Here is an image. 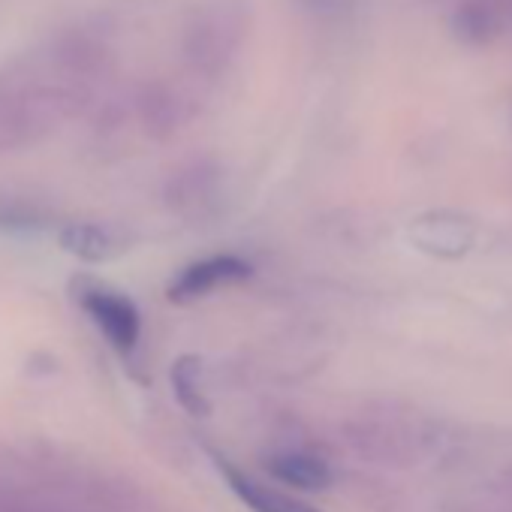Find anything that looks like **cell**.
<instances>
[{
  "label": "cell",
  "mask_w": 512,
  "mask_h": 512,
  "mask_svg": "<svg viewBox=\"0 0 512 512\" xmlns=\"http://www.w3.org/2000/svg\"><path fill=\"white\" fill-rule=\"evenodd\" d=\"M91 88L67 79H40L31 70L0 73V154L46 139L88 106Z\"/></svg>",
  "instance_id": "1"
},
{
  "label": "cell",
  "mask_w": 512,
  "mask_h": 512,
  "mask_svg": "<svg viewBox=\"0 0 512 512\" xmlns=\"http://www.w3.org/2000/svg\"><path fill=\"white\" fill-rule=\"evenodd\" d=\"M79 299L85 314L97 323V329L118 353H133L139 347L142 320H139V308L127 296L109 287H85Z\"/></svg>",
  "instance_id": "2"
},
{
  "label": "cell",
  "mask_w": 512,
  "mask_h": 512,
  "mask_svg": "<svg viewBox=\"0 0 512 512\" xmlns=\"http://www.w3.org/2000/svg\"><path fill=\"white\" fill-rule=\"evenodd\" d=\"M109 67V49L88 31H67L49 46V70L58 79L88 85Z\"/></svg>",
  "instance_id": "3"
},
{
  "label": "cell",
  "mask_w": 512,
  "mask_h": 512,
  "mask_svg": "<svg viewBox=\"0 0 512 512\" xmlns=\"http://www.w3.org/2000/svg\"><path fill=\"white\" fill-rule=\"evenodd\" d=\"M250 275V266L238 256H211V260H202V263H193L187 266L172 284H169V299L172 302H193V299H202L220 287H229V284H238Z\"/></svg>",
  "instance_id": "4"
},
{
  "label": "cell",
  "mask_w": 512,
  "mask_h": 512,
  "mask_svg": "<svg viewBox=\"0 0 512 512\" xmlns=\"http://www.w3.org/2000/svg\"><path fill=\"white\" fill-rule=\"evenodd\" d=\"M61 247L82 263H109L115 256H121L130 244H127V235L109 223L76 220L61 229Z\"/></svg>",
  "instance_id": "5"
},
{
  "label": "cell",
  "mask_w": 512,
  "mask_h": 512,
  "mask_svg": "<svg viewBox=\"0 0 512 512\" xmlns=\"http://www.w3.org/2000/svg\"><path fill=\"white\" fill-rule=\"evenodd\" d=\"M220 467H223V476H226L229 488L253 512H320V509H314V506H308V503H302V500H296V497H290L284 491H275V488H269L263 482L250 479L247 473H241V470H235L229 464H220Z\"/></svg>",
  "instance_id": "6"
},
{
  "label": "cell",
  "mask_w": 512,
  "mask_h": 512,
  "mask_svg": "<svg viewBox=\"0 0 512 512\" xmlns=\"http://www.w3.org/2000/svg\"><path fill=\"white\" fill-rule=\"evenodd\" d=\"M269 470L275 479L296 485V488H326L332 482V470L323 458L305 455V452H281L269 461Z\"/></svg>",
  "instance_id": "7"
},
{
  "label": "cell",
  "mask_w": 512,
  "mask_h": 512,
  "mask_svg": "<svg viewBox=\"0 0 512 512\" xmlns=\"http://www.w3.org/2000/svg\"><path fill=\"white\" fill-rule=\"evenodd\" d=\"M172 389H175V398L178 404L193 413V416H205L211 410L205 392H202V362L193 359V356H181L175 365H172Z\"/></svg>",
  "instance_id": "8"
},
{
  "label": "cell",
  "mask_w": 512,
  "mask_h": 512,
  "mask_svg": "<svg viewBox=\"0 0 512 512\" xmlns=\"http://www.w3.org/2000/svg\"><path fill=\"white\" fill-rule=\"evenodd\" d=\"M0 512H52V509H28V506H0Z\"/></svg>",
  "instance_id": "9"
}]
</instances>
